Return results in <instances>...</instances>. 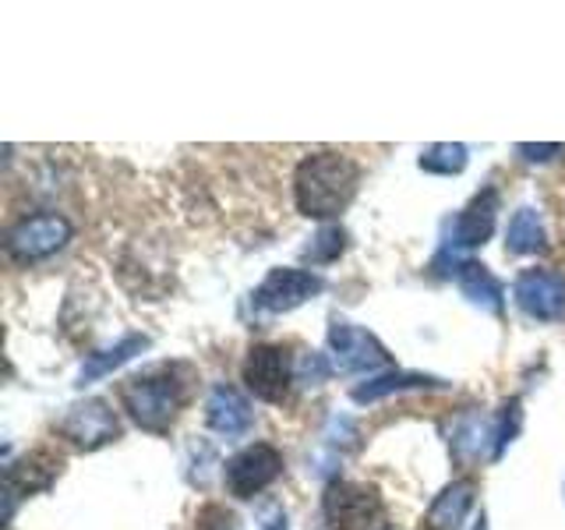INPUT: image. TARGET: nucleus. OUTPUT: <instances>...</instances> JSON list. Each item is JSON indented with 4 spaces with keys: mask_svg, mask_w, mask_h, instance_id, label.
<instances>
[{
    "mask_svg": "<svg viewBox=\"0 0 565 530\" xmlns=\"http://www.w3.org/2000/svg\"><path fill=\"white\" fill-rule=\"evenodd\" d=\"M463 167H467V146H459V141H438V146H428L420 152V170L428 173L452 177L463 173Z\"/></svg>",
    "mask_w": 565,
    "mask_h": 530,
    "instance_id": "18",
    "label": "nucleus"
},
{
    "mask_svg": "<svg viewBox=\"0 0 565 530\" xmlns=\"http://www.w3.org/2000/svg\"><path fill=\"white\" fill-rule=\"evenodd\" d=\"M279 474H282V456L273 446H265V442H255V446L241 449L226 464V488L237 499H252L262 488H269Z\"/></svg>",
    "mask_w": 565,
    "mask_h": 530,
    "instance_id": "4",
    "label": "nucleus"
},
{
    "mask_svg": "<svg viewBox=\"0 0 565 530\" xmlns=\"http://www.w3.org/2000/svg\"><path fill=\"white\" fill-rule=\"evenodd\" d=\"M438 385H446V382H438L431 375H417V371H388V375L367 379L364 385L353 389V400H358V403H375L382 396L403 393V389H438Z\"/></svg>",
    "mask_w": 565,
    "mask_h": 530,
    "instance_id": "15",
    "label": "nucleus"
},
{
    "mask_svg": "<svg viewBox=\"0 0 565 530\" xmlns=\"http://www.w3.org/2000/svg\"><path fill=\"white\" fill-rule=\"evenodd\" d=\"M120 403L146 432H167L184 403V382H177V368H156L149 375L124 382Z\"/></svg>",
    "mask_w": 565,
    "mask_h": 530,
    "instance_id": "2",
    "label": "nucleus"
},
{
    "mask_svg": "<svg viewBox=\"0 0 565 530\" xmlns=\"http://www.w3.org/2000/svg\"><path fill=\"white\" fill-rule=\"evenodd\" d=\"M322 294V279L308 269H273L255 290V305L265 311H294L308 297Z\"/></svg>",
    "mask_w": 565,
    "mask_h": 530,
    "instance_id": "10",
    "label": "nucleus"
},
{
    "mask_svg": "<svg viewBox=\"0 0 565 530\" xmlns=\"http://www.w3.org/2000/svg\"><path fill=\"white\" fill-rule=\"evenodd\" d=\"M494 216H499V191L484 188L463 212H459V220H456V247L484 244L491 237V230H494Z\"/></svg>",
    "mask_w": 565,
    "mask_h": 530,
    "instance_id": "12",
    "label": "nucleus"
},
{
    "mask_svg": "<svg viewBox=\"0 0 565 530\" xmlns=\"http://www.w3.org/2000/svg\"><path fill=\"white\" fill-rule=\"evenodd\" d=\"M149 347V336H128V340H120L117 347H110V350H99V353H93L85 364H82V385H88V382H96V379H103V375H110V371H117L120 364H128L135 353H141Z\"/></svg>",
    "mask_w": 565,
    "mask_h": 530,
    "instance_id": "16",
    "label": "nucleus"
},
{
    "mask_svg": "<svg viewBox=\"0 0 565 530\" xmlns=\"http://www.w3.org/2000/svg\"><path fill=\"white\" fill-rule=\"evenodd\" d=\"M343 230H335V226H329V230H322V234L315 237V244L308 247V258L311 262H329V258H335L343 252Z\"/></svg>",
    "mask_w": 565,
    "mask_h": 530,
    "instance_id": "20",
    "label": "nucleus"
},
{
    "mask_svg": "<svg viewBox=\"0 0 565 530\" xmlns=\"http://www.w3.org/2000/svg\"><path fill=\"white\" fill-rule=\"evenodd\" d=\"M470 506H473V481H452L431 502L428 517H424V530H459Z\"/></svg>",
    "mask_w": 565,
    "mask_h": 530,
    "instance_id": "13",
    "label": "nucleus"
},
{
    "mask_svg": "<svg viewBox=\"0 0 565 530\" xmlns=\"http://www.w3.org/2000/svg\"><path fill=\"white\" fill-rule=\"evenodd\" d=\"M361 184V167L343 152H315L300 159L294 173L297 209L311 220H329L353 202Z\"/></svg>",
    "mask_w": 565,
    "mask_h": 530,
    "instance_id": "1",
    "label": "nucleus"
},
{
    "mask_svg": "<svg viewBox=\"0 0 565 530\" xmlns=\"http://www.w3.org/2000/svg\"><path fill=\"white\" fill-rule=\"evenodd\" d=\"M456 283L473 305H481L488 311H502V283L491 276L488 265H481V262L456 265Z\"/></svg>",
    "mask_w": 565,
    "mask_h": 530,
    "instance_id": "14",
    "label": "nucleus"
},
{
    "mask_svg": "<svg viewBox=\"0 0 565 530\" xmlns=\"http://www.w3.org/2000/svg\"><path fill=\"white\" fill-rule=\"evenodd\" d=\"M329 350H332V368L340 371H375L388 364V353L375 336L350 322H335L329 329Z\"/></svg>",
    "mask_w": 565,
    "mask_h": 530,
    "instance_id": "8",
    "label": "nucleus"
},
{
    "mask_svg": "<svg viewBox=\"0 0 565 530\" xmlns=\"http://www.w3.org/2000/svg\"><path fill=\"white\" fill-rule=\"evenodd\" d=\"M516 149L530 159V163H544V159H552V156L562 152V146H526V141H523V146H516Z\"/></svg>",
    "mask_w": 565,
    "mask_h": 530,
    "instance_id": "23",
    "label": "nucleus"
},
{
    "mask_svg": "<svg viewBox=\"0 0 565 530\" xmlns=\"http://www.w3.org/2000/svg\"><path fill=\"white\" fill-rule=\"evenodd\" d=\"M516 428H520V403L512 400V403L502 406L499 424H494V459L505 453V446L512 442V435H516Z\"/></svg>",
    "mask_w": 565,
    "mask_h": 530,
    "instance_id": "19",
    "label": "nucleus"
},
{
    "mask_svg": "<svg viewBox=\"0 0 565 530\" xmlns=\"http://www.w3.org/2000/svg\"><path fill=\"white\" fill-rule=\"evenodd\" d=\"M262 530H287V512H282V509H273V512H269V520L262 523Z\"/></svg>",
    "mask_w": 565,
    "mask_h": 530,
    "instance_id": "24",
    "label": "nucleus"
},
{
    "mask_svg": "<svg viewBox=\"0 0 565 530\" xmlns=\"http://www.w3.org/2000/svg\"><path fill=\"white\" fill-rule=\"evenodd\" d=\"M205 421H209V428H216L220 435L237 438L252 428V406H247V400L237 393V389L216 385L205 403Z\"/></svg>",
    "mask_w": 565,
    "mask_h": 530,
    "instance_id": "11",
    "label": "nucleus"
},
{
    "mask_svg": "<svg viewBox=\"0 0 565 530\" xmlns=\"http://www.w3.org/2000/svg\"><path fill=\"white\" fill-rule=\"evenodd\" d=\"M71 237V223L61 212H35V216L18 220L8 230V252L22 262L46 258L53 252H61Z\"/></svg>",
    "mask_w": 565,
    "mask_h": 530,
    "instance_id": "3",
    "label": "nucleus"
},
{
    "mask_svg": "<svg viewBox=\"0 0 565 530\" xmlns=\"http://www.w3.org/2000/svg\"><path fill=\"white\" fill-rule=\"evenodd\" d=\"M329 371H332V364L322 358V353H311V358H305V361L297 364V379H300V382H315V385H318V382H322V379L329 375Z\"/></svg>",
    "mask_w": 565,
    "mask_h": 530,
    "instance_id": "22",
    "label": "nucleus"
},
{
    "mask_svg": "<svg viewBox=\"0 0 565 530\" xmlns=\"http://www.w3.org/2000/svg\"><path fill=\"white\" fill-rule=\"evenodd\" d=\"M57 432L67 442H75L78 449H99L110 438H117L120 424H117V414L103 400H85V403L67 406V414L61 417Z\"/></svg>",
    "mask_w": 565,
    "mask_h": 530,
    "instance_id": "7",
    "label": "nucleus"
},
{
    "mask_svg": "<svg viewBox=\"0 0 565 530\" xmlns=\"http://www.w3.org/2000/svg\"><path fill=\"white\" fill-rule=\"evenodd\" d=\"M505 247L512 255H534L544 247V226H541V216L534 209H520L516 216L509 220Z\"/></svg>",
    "mask_w": 565,
    "mask_h": 530,
    "instance_id": "17",
    "label": "nucleus"
},
{
    "mask_svg": "<svg viewBox=\"0 0 565 530\" xmlns=\"http://www.w3.org/2000/svg\"><path fill=\"white\" fill-rule=\"evenodd\" d=\"M512 294H516V305L530 318H541V322H555V318L565 311V276L562 273L526 269V273H520Z\"/></svg>",
    "mask_w": 565,
    "mask_h": 530,
    "instance_id": "9",
    "label": "nucleus"
},
{
    "mask_svg": "<svg viewBox=\"0 0 565 530\" xmlns=\"http://www.w3.org/2000/svg\"><path fill=\"white\" fill-rule=\"evenodd\" d=\"M290 379H294V368L287 361V350L282 347H255L247 353L244 361V382L247 389L265 400V403H282L290 393Z\"/></svg>",
    "mask_w": 565,
    "mask_h": 530,
    "instance_id": "6",
    "label": "nucleus"
},
{
    "mask_svg": "<svg viewBox=\"0 0 565 530\" xmlns=\"http://www.w3.org/2000/svg\"><path fill=\"white\" fill-rule=\"evenodd\" d=\"M194 530H234V517L223 506H205L194 520Z\"/></svg>",
    "mask_w": 565,
    "mask_h": 530,
    "instance_id": "21",
    "label": "nucleus"
},
{
    "mask_svg": "<svg viewBox=\"0 0 565 530\" xmlns=\"http://www.w3.org/2000/svg\"><path fill=\"white\" fill-rule=\"evenodd\" d=\"M382 502L375 488L364 485H350V481H335L326 488V520L332 530H367L379 520Z\"/></svg>",
    "mask_w": 565,
    "mask_h": 530,
    "instance_id": "5",
    "label": "nucleus"
}]
</instances>
